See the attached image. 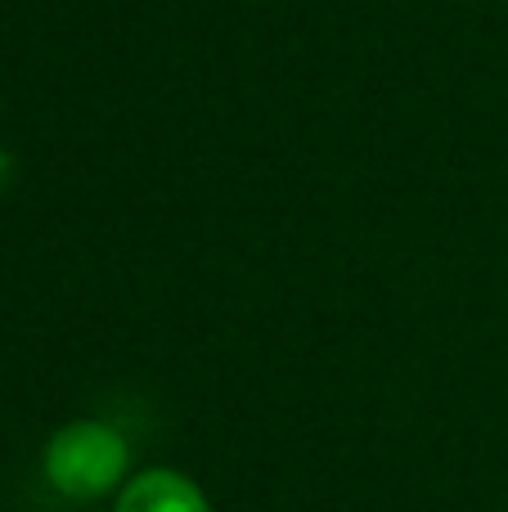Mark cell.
Returning <instances> with one entry per match:
<instances>
[{
  "instance_id": "obj_1",
  "label": "cell",
  "mask_w": 508,
  "mask_h": 512,
  "mask_svg": "<svg viewBox=\"0 0 508 512\" xmlns=\"http://www.w3.org/2000/svg\"><path fill=\"white\" fill-rule=\"evenodd\" d=\"M41 468L45 481L63 499L90 504V499H104L108 490H122L131 481L126 477L131 472V445L117 427L99 423V418H77L45 441Z\"/></svg>"
},
{
  "instance_id": "obj_2",
  "label": "cell",
  "mask_w": 508,
  "mask_h": 512,
  "mask_svg": "<svg viewBox=\"0 0 508 512\" xmlns=\"http://www.w3.org/2000/svg\"><path fill=\"white\" fill-rule=\"evenodd\" d=\"M113 512H212L207 495L176 468H149L135 472L122 490H117Z\"/></svg>"
}]
</instances>
